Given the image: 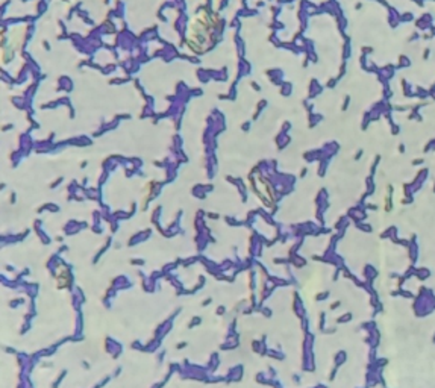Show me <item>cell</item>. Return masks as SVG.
Returning a JSON list of instances; mask_svg holds the SVG:
<instances>
[{"instance_id": "1", "label": "cell", "mask_w": 435, "mask_h": 388, "mask_svg": "<svg viewBox=\"0 0 435 388\" xmlns=\"http://www.w3.org/2000/svg\"><path fill=\"white\" fill-rule=\"evenodd\" d=\"M58 278V288H66L69 285V273H67V268H61V273L57 274Z\"/></svg>"}]
</instances>
